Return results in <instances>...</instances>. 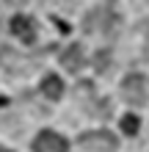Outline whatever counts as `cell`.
Here are the masks:
<instances>
[{
	"label": "cell",
	"instance_id": "5b68a950",
	"mask_svg": "<svg viewBox=\"0 0 149 152\" xmlns=\"http://www.w3.org/2000/svg\"><path fill=\"white\" fill-rule=\"evenodd\" d=\"M61 64H64L69 72H77L83 66V47L80 44H69V47L61 53Z\"/></svg>",
	"mask_w": 149,
	"mask_h": 152
},
{
	"label": "cell",
	"instance_id": "ba28073f",
	"mask_svg": "<svg viewBox=\"0 0 149 152\" xmlns=\"http://www.w3.org/2000/svg\"><path fill=\"white\" fill-rule=\"evenodd\" d=\"M105 61H108V53H100V56H97V69H100V72H102L105 66H108Z\"/></svg>",
	"mask_w": 149,
	"mask_h": 152
},
{
	"label": "cell",
	"instance_id": "7a4b0ae2",
	"mask_svg": "<svg viewBox=\"0 0 149 152\" xmlns=\"http://www.w3.org/2000/svg\"><path fill=\"white\" fill-rule=\"evenodd\" d=\"M121 97L133 105H144L149 100V80L144 75H127L121 80Z\"/></svg>",
	"mask_w": 149,
	"mask_h": 152
},
{
	"label": "cell",
	"instance_id": "277c9868",
	"mask_svg": "<svg viewBox=\"0 0 149 152\" xmlns=\"http://www.w3.org/2000/svg\"><path fill=\"white\" fill-rule=\"evenodd\" d=\"M11 33L17 39H22V42H33L36 39V22L31 17H25V14H17L11 20Z\"/></svg>",
	"mask_w": 149,
	"mask_h": 152
},
{
	"label": "cell",
	"instance_id": "3957f363",
	"mask_svg": "<svg viewBox=\"0 0 149 152\" xmlns=\"http://www.w3.org/2000/svg\"><path fill=\"white\" fill-rule=\"evenodd\" d=\"M66 149H69V141L52 130H41L33 138V152H66Z\"/></svg>",
	"mask_w": 149,
	"mask_h": 152
},
{
	"label": "cell",
	"instance_id": "52a82bcc",
	"mask_svg": "<svg viewBox=\"0 0 149 152\" xmlns=\"http://www.w3.org/2000/svg\"><path fill=\"white\" fill-rule=\"evenodd\" d=\"M138 127H141V119H138L135 113H127V116H121V130L127 133V136H135Z\"/></svg>",
	"mask_w": 149,
	"mask_h": 152
},
{
	"label": "cell",
	"instance_id": "6da1fadb",
	"mask_svg": "<svg viewBox=\"0 0 149 152\" xmlns=\"http://www.w3.org/2000/svg\"><path fill=\"white\" fill-rule=\"evenodd\" d=\"M80 147L89 152H116L119 138L110 130H89L80 136Z\"/></svg>",
	"mask_w": 149,
	"mask_h": 152
},
{
	"label": "cell",
	"instance_id": "9c48e42d",
	"mask_svg": "<svg viewBox=\"0 0 149 152\" xmlns=\"http://www.w3.org/2000/svg\"><path fill=\"white\" fill-rule=\"evenodd\" d=\"M0 152H8V149H3V147H0Z\"/></svg>",
	"mask_w": 149,
	"mask_h": 152
},
{
	"label": "cell",
	"instance_id": "8992f818",
	"mask_svg": "<svg viewBox=\"0 0 149 152\" xmlns=\"http://www.w3.org/2000/svg\"><path fill=\"white\" fill-rule=\"evenodd\" d=\"M41 94H44L47 100H61V94H64V80L58 75H44V80H41Z\"/></svg>",
	"mask_w": 149,
	"mask_h": 152
}]
</instances>
